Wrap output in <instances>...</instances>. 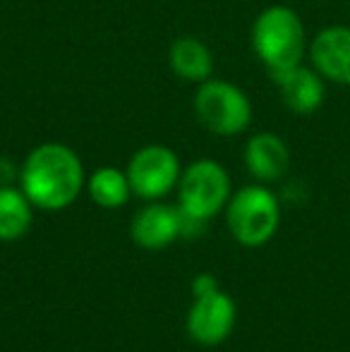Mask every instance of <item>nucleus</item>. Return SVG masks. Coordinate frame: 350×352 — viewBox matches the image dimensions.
Masks as SVG:
<instances>
[{"label": "nucleus", "mask_w": 350, "mask_h": 352, "mask_svg": "<svg viewBox=\"0 0 350 352\" xmlns=\"http://www.w3.org/2000/svg\"><path fill=\"white\" fill-rule=\"evenodd\" d=\"M34 221V204L22 187H0V242H14L24 237Z\"/></svg>", "instance_id": "obj_13"}, {"label": "nucleus", "mask_w": 350, "mask_h": 352, "mask_svg": "<svg viewBox=\"0 0 350 352\" xmlns=\"http://www.w3.org/2000/svg\"><path fill=\"white\" fill-rule=\"evenodd\" d=\"M87 192L94 199V204H98L101 209H120L130 199L132 185L125 170L103 166L94 170L87 180Z\"/></svg>", "instance_id": "obj_14"}, {"label": "nucleus", "mask_w": 350, "mask_h": 352, "mask_svg": "<svg viewBox=\"0 0 350 352\" xmlns=\"http://www.w3.org/2000/svg\"><path fill=\"white\" fill-rule=\"evenodd\" d=\"M19 187L36 209L63 211L75 204L87 187L85 166L65 144H39L19 168Z\"/></svg>", "instance_id": "obj_1"}, {"label": "nucleus", "mask_w": 350, "mask_h": 352, "mask_svg": "<svg viewBox=\"0 0 350 352\" xmlns=\"http://www.w3.org/2000/svg\"><path fill=\"white\" fill-rule=\"evenodd\" d=\"M168 65L185 82L201 84L214 72V56L197 36H177L168 48Z\"/></svg>", "instance_id": "obj_12"}, {"label": "nucleus", "mask_w": 350, "mask_h": 352, "mask_svg": "<svg viewBox=\"0 0 350 352\" xmlns=\"http://www.w3.org/2000/svg\"><path fill=\"white\" fill-rule=\"evenodd\" d=\"M238 319V307L228 292L219 290L197 295L187 311V333L195 343L214 348L230 338Z\"/></svg>", "instance_id": "obj_7"}, {"label": "nucleus", "mask_w": 350, "mask_h": 352, "mask_svg": "<svg viewBox=\"0 0 350 352\" xmlns=\"http://www.w3.org/2000/svg\"><path fill=\"white\" fill-rule=\"evenodd\" d=\"M226 223L243 247H264L281 226V204L264 185H248L230 195Z\"/></svg>", "instance_id": "obj_3"}, {"label": "nucleus", "mask_w": 350, "mask_h": 352, "mask_svg": "<svg viewBox=\"0 0 350 352\" xmlns=\"http://www.w3.org/2000/svg\"><path fill=\"white\" fill-rule=\"evenodd\" d=\"M271 77L278 87L283 103L298 116H309V113L319 111V106L324 103V77L317 70L295 65L288 70L271 72Z\"/></svg>", "instance_id": "obj_10"}, {"label": "nucleus", "mask_w": 350, "mask_h": 352, "mask_svg": "<svg viewBox=\"0 0 350 352\" xmlns=\"http://www.w3.org/2000/svg\"><path fill=\"white\" fill-rule=\"evenodd\" d=\"M252 46L269 72H281L303 63L307 36L303 19L285 5H271L252 24Z\"/></svg>", "instance_id": "obj_2"}, {"label": "nucleus", "mask_w": 350, "mask_h": 352, "mask_svg": "<svg viewBox=\"0 0 350 352\" xmlns=\"http://www.w3.org/2000/svg\"><path fill=\"white\" fill-rule=\"evenodd\" d=\"M130 235L142 250H166L180 237V209L166 204L144 206L132 218Z\"/></svg>", "instance_id": "obj_9"}, {"label": "nucleus", "mask_w": 350, "mask_h": 352, "mask_svg": "<svg viewBox=\"0 0 350 352\" xmlns=\"http://www.w3.org/2000/svg\"><path fill=\"white\" fill-rule=\"evenodd\" d=\"M195 113L204 130L216 137H235L252 122V103L240 87L223 79H206L195 94Z\"/></svg>", "instance_id": "obj_4"}, {"label": "nucleus", "mask_w": 350, "mask_h": 352, "mask_svg": "<svg viewBox=\"0 0 350 352\" xmlns=\"http://www.w3.org/2000/svg\"><path fill=\"white\" fill-rule=\"evenodd\" d=\"M230 177L219 161L199 158L180 173L177 180V206L185 213L209 221L228 206Z\"/></svg>", "instance_id": "obj_5"}, {"label": "nucleus", "mask_w": 350, "mask_h": 352, "mask_svg": "<svg viewBox=\"0 0 350 352\" xmlns=\"http://www.w3.org/2000/svg\"><path fill=\"white\" fill-rule=\"evenodd\" d=\"M245 166L257 182H276L290 166L288 144L274 132H259L250 137L245 146Z\"/></svg>", "instance_id": "obj_11"}, {"label": "nucleus", "mask_w": 350, "mask_h": 352, "mask_svg": "<svg viewBox=\"0 0 350 352\" xmlns=\"http://www.w3.org/2000/svg\"><path fill=\"white\" fill-rule=\"evenodd\" d=\"M314 70L333 84L350 87V29L327 27L309 43Z\"/></svg>", "instance_id": "obj_8"}, {"label": "nucleus", "mask_w": 350, "mask_h": 352, "mask_svg": "<svg viewBox=\"0 0 350 352\" xmlns=\"http://www.w3.org/2000/svg\"><path fill=\"white\" fill-rule=\"evenodd\" d=\"M125 173L130 177L132 195L146 201H159L177 187L182 168L173 148L164 144H149L132 153Z\"/></svg>", "instance_id": "obj_6"}, {"label": "nucleus", "mask_w": 350, "mask_h": 352, "mask_svg": "<svg viewBox=\"0 0 350 352\" xmlns=\"http://www.w3.org/2000/svg\"><path fill=\"white\" fill-rule=\"evenodd\" d=\"M219 290V283H216V278L211 274H199L195 278V283H192V292L197 295H206V292H214Z\"/></svg>", "instance_id": "obj_15"}, {"label": "nucleus", "mask_w": 350, "mask_h": 352, "mask_svg": "<svg viewBox=\"0 0 350 352\" xmlns=\"http://www.w3.org/2000/svg\"><path fill=\"white\" fill-rule=\"evenodd\" d=\"M14 177H19V170L14 168V163L8 161V158H0V187L12 185Z\"/></svg>", "instance_id": "obj_16"}]
</instances>
